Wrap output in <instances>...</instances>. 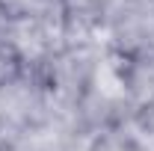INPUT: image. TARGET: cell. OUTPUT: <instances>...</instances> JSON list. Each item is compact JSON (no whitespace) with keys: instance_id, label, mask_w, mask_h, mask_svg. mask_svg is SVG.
I'll return each mask as SVG.
<instances>
[{"instance_id":"1","label":"cell","mask_w":154,"mask_h":151,"mask_svg":"<svg viewBox=\"0 0 154 151\" xmlns=\"http://www.w3.org/2000/svg\"><path fill=\"white\" fill-rule=\"evenodd\" d=\"M107 59L101 42H59L54 48V101L74 107L101 89V62Z\"/></svg>"},{"instance_id":"2","label":"cell","mask_w":154,"mask_h":151,"mask_svg":"<svg viewBox=\"0 0 154 151\" xmlns=\"http://www.w3.org/2000/svg\"><path fill=\"white\" fill-rule=\"evenodd\" d=\"M113 77L119 83V92L131 98L134 104L154 98V51L139 57L113 59Z\"/></svg>"},{"instance_id":"3","label":"cell","mask_w":154,"mask_h":151,"mask_svg":"<svg viewBox=\"0 0 154 151\" xmlns=\"http://www.w3.org/2000/svg\"><path fill=\"white\" fill-rule=\"evenodd\" d=\"M62 0H0V18L3 21H51L57 18Z\"/></svg>"},{"instance_id":"4","label":"cell","mask_w":154,"mask_h":151,"mask_svg":"<svg viewBox=\"0 0 154 151\" xmlns=\"http://www.w3.org/2000/svg\"><path fill=\"white\" fill-rule=\"evenodd\" d=\"M83 151H151V145L134 128H125V131H101L89 136Z\"/></svg>"},{"instance_id":"5","label":"cell","mask_w":154,"mask_h":151,"mask_svg":"<svg viewBox=\"0 0 154 151\" xmlns=\"http://www.w3.org/2000/svg\"><path fill=\"white\" fill-rule=\"evenodd\" d=\"M134 131L151 145L154 151V98L136 104V113H134Z\"/></svg>"}]
</instances>
